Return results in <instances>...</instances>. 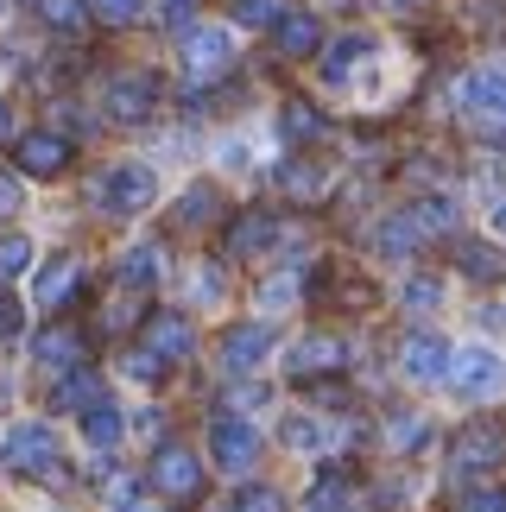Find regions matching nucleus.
<instances>
[{"label": "nucleus", "mask_w": 506, "mask_h": 512, "mask_svg": "<svg viewBox=\"0 0 506 512\" xmlns=\"http://www.w3.org/2000/svg\"><path fill=\"white\" fill-rule=\"evenodd\" d=\"M0 462H7L13 475H26V481H64L57 437H51V424H38V418L7 430V443H0Z\"/></svg>", "instance_id": "obj_1"}, {"label": "nucleus", "mask_w": 506, "mask_h": 512, "mask_svg": "<svg viewBox=\"0 0 506 512\" xmlns=\"http://www.w3.org/2000/svg\"><path fill=\"white\" fill-rule=\"evenodd\" d=\"M152 196H159V177H152L146 165H114L95 177V190H89V203L102 209V215H140Z\"/></svg>", "instance_id": "obj_2"}, {"label": "nucleus", "mask_w": 506, "mask_h": 512, "mask_svg": "<svg viewBox=\"0 0 506 512\" xmlns=\"http://www.w3.org/2000/svg\"><path fill=\"white\" fill-rule=\"evenodd\" d=\"M152 487L171 500H197L203 494V462L190 443H159V456H152Z\"/></svg>", "instance_id": "obj_3"}, {"label": "nucleus", "mask_w": 506, "mask_h": 512, "mask_svg": "<svg viewBox=\"0 0 506 512\" xmlns=\"http://www.w3.org/2000/svg\"><path fill=\"white\" fill-rule=\"evenodd\" d=\"M450 386L462 392V399H494V392L506 386V367L494 348H462L450 354Z\"/></svg>", "instance_id": "obj_4"}, {"label": "nucleus", "mask_w": 506, "mask_h": 512, "mask_svg": "<svg viewBox=\"0 0 506 512\" xmlns=\"http://www.w3.org/2000/svg\"><path fill=\"white\" fill-rule=\"evenodd\" d=\"M462 108L481 133H506V70H475L462 89Z\"/></svg>", "instance_id": "obj_5"}, {"label": "nucleus", "mask_w": 506, "mask_h": 512, "mask_svg": "<svg viewBox=\"0 0 506 512\" xmlns=\"http://www.w3.org/2000/svg\"><path fill=\"white\" fill-rule=\"evenodd\" d=\"M152 108H159V76H152V70L114 76V89H108V121H121V127H140Z\"/></svg>", "instance_id": "obj_6"}, {"label": "nucleus", "mask_w": 506, "mask_h": 512, "mask_svg": "<svg viewBox=\"0 0 506 512\" xmlns=\"http://www.w3.org/2000/svg\"><path fill=\"white\" fill-rule=\"evenodd\" d=\"M500 456H506V437L494 424H469V430H456V443H450L456 475H488V468H500Z\"/></svg>", "instance_id": "obj_7"}, {"label": "nucleus", "mask_w": 506, "mask_h": 512, "mask_svg": "<svg viewBox=\"0 0 506 512\" xmlns=\"http://www.w3.org/2000/svg\"><path fill=\"white\" fill-rule=\"evenodd\" d=\"M209 449H216V462L228 468V475H247V468L260 462V437H253V424L228 418V411L209 424Z\"/></svg>", "instance_id": "obj_8"}, {"label": "nucleus", "mask_w": 506, "mask_h": 512, "mask_svg": "<svg viewBox=\"0 0 506 512\" xmlns=\"http://www.w3.org/2000/svg\"><path fill=\"white\" fill-rule=\"evenodd\" d=\"M228 57H235V38H228L222 26H197V32H184V70L197 76V83L222 76V70H228Z\"/></svg>", "instance_id": "obj_9"}, {"label": "nucleus", "mask_w": 506, "mask_h": 512, "mask_svg": "<svg viewBox=\"0 0 506 512\" xmlns=\"http://www.w3.org/2000/svg\"><path fill=\"white\" fill-rule=\"evenodd\" d=\"M13 159L26 177H64L70 171V140L64 133H26V140H13Z\"/></svg>", "instance_id": "obj_10"}, {"label": "nucleus", "mask_w": 506, "mask_h": 512, "mask_svg": "<svg viewBox=\"0 0 506 512\" xmlns=\"http://www.w3.org/2000/svg\"><path fill=\"white\" fill-rule=\"evenodd\" d=\"M291 380H317V373H342L348 367V342L342 336H304L298 348L285 354Z\"/></svg>", "instance_id": "obj_11"}, {"label": "nucleus", "mask_w": 506, "mask_h": 512, "mask_svg": "<svg viewBox=\"0 0 506 512\" xmlns=\"http://www.w3.org/2000/svg\"><path fill=\"white\" fill-rule=\"evenodd\" d=\"M399 367H405V380H418V386H437L443 373H450V348H443V336H431V329H418V336H405V348H399Z\"/></svg>", "instance_id": "obj_12"}, {"label": "nucleus", "mask_w": 506, "mask_h": 512, "mask_svg": "<svg viewBox=\"0 0 506 512\" xmlns=\"http://www.w3.org/2000/svg\"><path fill=\"white\" fill-rule=\"evenodd\" d=\"M266 354H272V329L266 323H241V329H228V342H222L228 373H253Z\"/></svg>", "instance_id": "obj_13"}, {"label": "nucleus", "mask_w": 506, "mask_h": 512, "mask_svg": "<svg viewBox=\"0 0 506 512\" xmlns=\"http://www.w3.org/2000/svg\"><path fill=\"white\" fill-rule=\"evenodd\" d=\"M146 348H152V354H165V361H190L197 336H190V323L178 317V310H159V317L146 323Z\"/></svg>", "instance_id": "obj_14"}, {"label": "nucleus", "mask_w": 506, "mask_h": 512, "mask_svg": "<svg viewBox=\"0 0 506 512\" xmlns=\"http://www.w3.org/2000/svg\"><path fill=\"white\" fill-rule=\"evenodd\" d=\"M32 354H38V367H83V354H89V342L76 336L70 323H57V329H45V336L32 342Z\"/></svg>", "instance_id": "obj_15"}, {"label": "nucleus", "mask_w": 506, "mask_h": 512, "mask_svg": "<svg viewBox=\"0 0 506 512\" xmlns=\"http://www.w3.org/2000/svg\"><path fill=\"white\" fill-rule=\"evenodd\" d=\"M317 38H323V26L310 13H279V26H272V45H279L285 57H310Z\"/></svg>", "instance_id": "obj_16"}, {"label": "nucleus", "mask_w": 506, "mask_h": 512, "mask_svg": "<svg viewBox=\"0 0 506 512\" xmlns=\"http://www.w3.org/2000/svg\"><path fill=\"white\" fill-rule=\"evenodd\" d=\"M367 57H374V38H367V32H348L342 45L323 57V76H329V83H348V76H355Z\"/></svg>", "instance_id": "obj_17"}, {"label": "nucleus", "mask_w": 506, "mask_h": 512, "mask_svg": "<svg viewBox=\"0 0 506 512\" xmlns=\"http://www.w3.org/2000/svg\"><path fill=\"white\" fill-rule=\"evenodd\" d=\"M76 279H83V266H76L70 253H57V260H51L45 272H38V304H45V310H57V304H64L70 291H76Z\"/></svg>", "instance_id": "obj_18"}, {"label": "nucleus", "mask_w": 506, "mask_h": 512, "mask_svg": "<svg viewBox=\"0 0 506 512\" xmlns=\"http://www.w3.org/2000/svg\"><path fill=\"white\" fill-rule=\"evenodd\" d=\"M298 512H355V481H348V475H323V481L304 494Z\"/></svg>", "instance_id": "obj_19"}, {"label": "nucleus", "mask_w": 506, "mask_h": 512, "mask_svg": "<svg viewBox=\"0 0 506 512\" xmlns=\"http://www.w3.org/2000/svg\"><path fill=\"white\" fill-rule=\"evenodd\" d=\"M272 241H279V222H272V215H260V209L241 215V222L228 228V247H235V253H266Z\"/></svg>", "instance_id": "obj_20"}, {"label": "nucleus", "mask_w": 506, "mask_h": 512, "mask_svg": "<svg viewBox=\"0 0 506 512\" xmlns=\"http://www.w3.org/2000/svg\"><path fill=\"white\" fill-rule=\"evenodd\" d=\"M38 19H45L51 32L76 38V32H89V0H38Z\"/></svg>", "instance_id": "obj_21"}, {"label": "nucleus", "mask_w": 506, "mask_h": 512, "mask_svg": "<svg viewBox=\"0 0 506 512\" xmlns=\"http://www.w3.org/2000/svg\"><path fill=\"white\" fill-rule=\"evenodd\" d=\"M121 430H127V418H121V411H114L108 399L83 411V437H89L95 449H114V443H121Z\"/></svg>", "instance_id": "obj_22"}, {"label": "nucleus", "mask_w": 506, "mask_h": 512, "mask_svg": "<svg viewBox=\"0 0 506 512\" xmlns=\"http://www.w3.org/2000/svg\"><path fill=\"white\" fill-rule=\"evenodd\" d=\"M405 215H412V228L424 234V241L456 228V203H450V196H424V203H418V209H405Z\"/></svg>", "instance_id": "obj_23"}, {"label": "nucleus", "mask_w": 506, "mask_h": 512, "mask_svg": "<svg viewBox=\"0 0 506 512\" xmlns=\"http://www.w3.org/2000/svg\"><path fill=\"white\" fill-rule=\"evenodd\" d=\"M121 285H127V291L159 285V247H133L127 260H121Z\"/></svg>", "instance_id": "obj_24"}, {"label": "nucleus", "mask_w": 506, "mask_h": 512, "mask_svg": "<svg viewBox=\"0 0 506 512\" xmlns=\"http://www.w3.org/2000/svg\"><path fill=\"white\" fill-rule=\"evenodd\" d=\"M279 127H285V140H323V114L310 108V102H285Z\"/></svg>", "instance_id": "obj_25"}, {"label": "nucleus", "mask_w": 506, "mask_h": 512, "mask_svg": "<svg viewBox=\"0 0 506 512\" xmlns=\"http://www.w3.org/2000/svg\"><path fill=\"white\" fill-rule=\"evenodd\" d=\"M57 405H64V411H89V405H102V386H95L89 373H76V367H70V380L57 386Z\"/></svg>", "instance_id": "obj_26"}, {"label": "nucleus", "mask_w": 506, "mask_h": 512, "mask_svg": "<svg viewBox=\"0 0 506 512\" xmlns=\"http://www.w3.org/2000/svg\"><path fill=\"white\" fill-rule=\"evenodd\" d=\"M456 266L469 272V279H494V272H500V253L481 247V241H456Z\"/></svg>", "instance_id": "obj_27"}, {"label": "nucleus", "mask_w": 506, "mask_h": 512, "mask_svg": "<svg viewBox=\"0 0 506 512\" xmlns=\"http://www.w3.org/2000/svg\"><path fill=\"white\" fill-rule=\"evenodd\" d=\"M323 184H329V171H323V165H310V159H291V165H285V190H298V196H323Z\"/></svg>", "instance_id": "obj_28"}, {"label": "nucleus", "mask_w": 506, "mask_h": 512, "mask_svg": "<svg viewBox=\"0 0 506 512\" xmlns=\"http://www.w3.org/2000/svg\"><path fill=\"white\" fill-rule=\"evenodd\" d=\"M424 234L412 228V215H393V222H380V253H412Z\"/></svg>", "instance_id": "obj_29"}, {"label": "nucleus", "mask_w": 506, "mask_h": 512, "mask_svg": "<svg viewBox=\"0 0 506 512\" xmlns=\"http://www.w3.org/2000/svg\"><path fill=\"white\" fill-rule=\"evenodd\" d=\"M399 304L412 310V317H431V310L443 304V285H437V279H412V285L399 291Z\"/></svg>", "instance_id": "obj_30"}, {"label": "nucleus", "mask_w": 506, "mask_h": 512, "mask_svg": "<svg viewBox=\"0 0 506 512\" xmlns=\"http://www.w3.org/2000/svg\"><path fill=\"white\" fill-rule=\"evenodd\" d=\"M26 266H32V241L26 234H0V279H13Z\"/></svg>", "instance_id": "obj_31"}, {"label": "nucleus", "mask_w": 506, "mask_h": 512, "mask_svg": "<svg viewBox=\"0 0 506 512\" xmlns=\"http://www.w3.org/2000/svg\"><path fill=\"white\" fill-rule=\"evenodd\" d=\"M165 367H171V361H165V354H152V348H133V354H127V380L159 386V380H165Z\"/></svg>", "instance_id": "obj_32"}, {"label": "nucleus", "mask_w": 506, "mask_h": 512, "mask_svg": "<svg viewBox=\"0 0 506 512\" xmlns=\"http://www.w3.org/2000/svg\"><path fill=\"white\" fill-rule=\"evenodd\" d=\"M285 443L310 456V449H323V443H329V430H323L317 418H291V424H285Z\"/></svg>", "instance_id": "obj_33"}, {"label": "nucleus", "mask_w": 506, "mask_h": 512, "mask_svg": "<svg viewBox=\"0 0 506 512\" xmlns=\"http://www.w3.org/2000/svg\"><path fill=\"white\" fill-rule=\"evenodd\" d=\"M140 7H146V0H89V13L108 19V26H133V19H140Z\"/></svg>", "instance_id": "obj_34"}, {"label": "nucleus", "mask_w": 506, "mask_h": 512, "mask_svg": "<svg viewBox=\"0 0 506 512\" xmlns=\"http://www.w3.org/2000/svg\"><path fill=\"white\" fill-rule=\"evenodd\" d=\"M209 215H216V190H190L184 203H178V222H184V228H197V222H209Z\"/></svg>", "instance_id": "obj_35"}, {"label": "nucleus", "mask_w": 506, "mask_h": 512, "mask_svg": "<svg viewBox=\"0 0 506 512\" xmlns=\"http://www.w3.org/2000/svg\"><path fill=\"white\" fill-rule=\"evenodd\" d=\"M228 512H285V500L272 494V487H241V494H235V506H228Z\"/></svg>", "instance_id": "obj_36"}, {"label": "nucleus", "mask_w": 506, "mask_h": 512, "mask_svg": "<svg viewBox=\"0 0 506 512\" xmlns=\"http://www.w3.org/2000/svg\"><path fill=\"white\" fill-rule=\"evenodd\" d=\"M386 437H393V449H418L424 437H431V424H424V418H412V411H405V418H393V430H386Z\"/></svg>", "instance_id": "obj_37"}, {"label": "nucleus", "mask_w": 506, "mask_h": 512, "mask_svg": "<svg viewBox=\"0 0 506 512\" xmlns=\"http://www.w3.org/2000/svg\"><path fill=\"white\" fill-rule=\"evenodd\" d=\"M279 0H241V7H235V19H241V26H279Z\"/></svg>", "instance_id": "obj_38"}, {"label": "nucleus", "mask_w": 506, "mask_h": 512, "mask_svg": "<svg viewBox=\"0 0 506 512\" xmlns=\"http://www.w3.org/2000/svg\"><path fill=\"white\" fill-rule=\"evenodd\" d=\"M462 512H506V487H475V494L462 500Z\"/></svg>", "instance_id": "obj_39"}, {"label": "nucleus", "mask_w": 506, "mask_h": 512, "mask_svg": "<svg viewBox=\"0 0 506 512\" xmlns=\"http://www.w3.org/2000/svg\"><path fill=\"white\" fill-rule=\"evenodd\" d=\"M19 203H26L19 177H0V222H7V215H19Z\"/></svg>", "instance_id": "obj_40"}, {"label": "nucleus", "mask_w": 506, "mask_h": 512, "mask_svg": "<svg viewBox=\"0 0 506 512\" xmlns=\"http://www.w3.org/2000/svg\"><path fill=\"white\" fill-rule=\"evenodd\" d=\"M19 323H26V317H19V304L7 298V291H0V342H13V336H19Z\"/></svg>", "instance_id": "obj_41"}, {"label": "nucleus", "mask_w": 506, "mask_h": 512, "mask_svg": "<svg viewBox=\"0 0 506 512\" xmlns=\"http://www.w3.org/2000/svg\"><path fill=\"white\" fill-rule=\"evenodd\" d=\"M184 13H197V0H171V26H184Z\"/></svg>", "instance_id": "obj_42"}, {"label": "nucleus", "mask_w": 506, "mask_h": 512, "mask_svg": "<svg viewBox=\"0 0 506 512\" xmlns=\"http://www.w3.org/2000/svg\"><path fill=\"white\" fill-rule=\"evenodd\" d=\"M494 234H500V241H506V203L494 209Z\"/></svg>", "instance_id": "obj_43"}, {"label": "nucleus", "mask_w": 506, "mask_h": 512, "mask_svg": "<svg viewBox=\"0 0 506 512\" xmlns=\"http://www.w3.org/2000/svg\"><path fill=\"white\" fill-rule=\"evenodd\" d=\"M386 7H399V13H412V7H424V0H386Z\"/></svg>", "instance_id": "obj_44"}, {"label": "nucleus", "mask_w": 506, "mask_h": 512, "mask_svg": "<svg viewBox=\"0 0 506 512\" xmlns=\"http://www.w3.org/2000/svg\"><path fill=\"white\" fill-rule=\"evenodd\" d=\"M114 512H152V506H140V500H121V506H114Z\"/></svg>", "instance_id": "obj_45"}, {"label": "nucleus", "mask_w": 506, "mask_h": 512, "mask_svg": "<svg viewBox=\"0 0 506 512\" xmlns=\"http://www.w3.org/2000/svg\"><path fill=\"white\" fill-rule=\"evenodd\" d=\"M13 127V114H7V102H0V133H7Z\"/></svg>", "instance_id": "obj_46"}]
</instances>
